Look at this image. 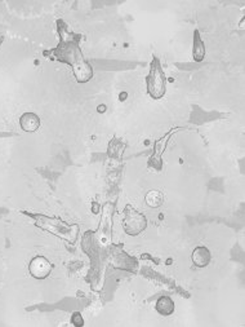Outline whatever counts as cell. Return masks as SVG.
Masks as SVG:
<instances>
[{
  "label": "cell",
  "instance_id": "cell-4",
  "mask_svg": "<svg viewBox=\"0 0 245 327\" xmlns=\"http://www.w3.org/2000/svg\"><path fill=\"white\" fill-rule=\"evenodd\" d=\"M123 228L128 235L136 237L147 228V220H146L145 215L128 205L124 208V215H123Z\"/></svg>",
  "mask_w": 245,
  "mask_h": 327
},
{
  "label": "cell",
  "instance_id": "cell-9",
  "mask_svg": "<svg viewBox=\"0 0 245 327\" xmlns=\"http://www.w3.org/2000/svg\"><path fill=\"white\" fill-rule=\"evenodd\" d=\"M192 56L196 63H202L205 57V46L204 42L202 40V36L197 30L194 33V49H192Z\"/></svg>",
  "mask_w": 245,
  "mask_h": 327
},
{
  "label": "cell",
  "instance_id": "cell-3",
  "mask_svg": "<svg viewBox=\"0 0 245 327\" xmlns=\"http://www.w3.org/2000/svg\"><path fill=\"white\" fill-rule=\"evenodd\" d=\"M146 86H147V93L154 100H160L167 92V78L160 65L159 58L157 57H154L150 65V73L146 76Z\"/></svg>",
  "mask_w": 245,
  "mask_h": 327
},
{
  "label": "cell",
  "instance_id": "cell-11",
  "mask_svg": "<svg viewBox=\"0 0 245 327\" xmlns=\"http://www.w3.org/2000/svg\"><path fill=\"white\" fill-rule=\"evenodd\" d=\"M73 324H75V326H83L84 324V321H83V317H81V314L79 313V312H76V313L73 314Z\"/></svg>",
  "mask_w": 245,
  "mask_h": 327
},
{
  "label": "cell",
  "instance_id": "cell-10",
  "mask_svg": "<svg viewBox=\"0 0 245 327\" xmlns=\"http://www.w3.org/2000/svg\"><path fill=\"white\" fill-rule=\"evenodd\" d=\"M145 202L148 207L151 208H159L160 206H163L164 203V195L159 190H150V192L146 194Z\"/></svg>",
  "mask_w": 245,
  "mask_h": 327
},
{
  "label": "cell",
  "instance_id": "cell-1",
  "mask_svg": "<svg viewBox=\"0 0 245 327\" xmlns=\"http://www.w3.org/2000/svg\"><path fill=\"white\" fill-rule=\"evenodd\" d=\"M61 61L73 68L74 75L79 83H86L93 76V69L85 61L80 47L74 40H63L54 51Z\"/></svg>",
  "mask_w": 245,
  "mask_h": 327
},
{
  "label": "cell",
  "instance_id": "cell-5",
  "mask_svg": "<svg viewBox=\"0 0 245 327\" xmlns=\"http://www.w3.org/2000/svg\"><path fill=\"white\" fill-rule=\"evenodd\" d=\"M51 261L44 256H35L29 264L30 274L35 279H46L52 273Z\"/></svg>",
  "mask_w": 245,
  "mask_h": 327
},
{
  "label": "cell",
  "instance_id": "cell-2",
  "mask_svg": "<svg viewBox=\"0 0 245 327\" xmlns=\"http://www.w3.org/2000/svg\"><path fill=\"white\" fill-rule=\"evenodd\" d=\"M36 225L41 229H46L51 232L52 234H56L58 237L63 238L70 243H74L78 238L79 228L78 225H70L57 217H47V216H35Z\"/></svg>",
  "mask_w": 245,
  "mask_h": 327
},
{
  "label": "cell",
  "instance_id": "cell-6",
  "mask_svg": "<svg viewBox=\"0 0 245 327\" xmlns=\"http://www.w3.org/2000/svg\"><path fill=\"white\" fill-rule=\"evenodd\" d=\"M41 120L35 113H25L19 118V126L25 132H35L39 130Z\"/></svg>",
  "mask_w": 245,
  "mask_h": 327
},
{
  "label": "cell",
  "instance_id": "cell-7",
  "mask_svg": "<svg viewBox=\"0 0 245 327\" xmlns=\"http://www.w3.org/2000/svg\"><path fill=\"white\" fill-rule=\"evenodd\" d=\"M191 259L195 267L205 268L210 264L212 255H210V251L205 246H197L196 249L192 251Z\"/></svg>",
  "mask_w": 245,
  "mask_h": 327
},
{
  "label": "cell",
  "instance_id": "cell-8",
  "mask_svg": "<svg viewBox=\"0 0 245 327\" xmlns=\"http://www.w3.org/2000/svg\"><path fill=\"white\" fill-rule=\"evenodd\" d=\"M155 309L159 314L162 316H170V314L174 313L175 311V304L174 301L172 300V297L169 296H162L158 299L157 304H155Z\"/></svg>",
  "mask_w": 245,
  "mask_h": 327
}]
</instances>
